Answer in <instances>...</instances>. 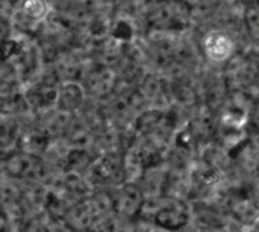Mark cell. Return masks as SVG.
<instances>
[{
  "mask_svg": "<svg viewBox=\"0 0 259 232\" xmlns=\"http://www.w3.org/2000/svg\"><path fill=\"white\" fill-rule=\"evenodd\" d=\"M190 208L185 202L178 199H161L153 210L152 223L165 232H179L190 223Z\"/></svg>",
  "mask_w": 259,
  "mask_h": 232,
  "instance_id": "1",
  "label": "cell"
},
{
  "mask_svg": "<svg viewBox=\"0 0 259 232\" xmlns=\"http://www.w3.org/2000/svg\"><path fill=\"white\" fill-rule=\"evenodd\" d=\"M202 49L205 56L212 64H225L237 52V43L229 32L223 29H211L202 40Z\"/></svg>",
  "mask_w": 259,
  "mask_h": 232,
  "instance_id": "2",
  "label": "cell"
},
{
  "mask_svg": "<svg viewBox=\"0 0 259 232\" xmlns=\"http://www.w3.org/2000/svg\"><path fill=\"white\" fill-rule=\"evenodd\" d=\"M244 29L246 35L253 44H259V8L247 6L244 9Z\"/></svg>",
  "mask_w": 259,
  "mask_h": 232,
  "instance_id": "3",
  "label": "cell"
}]
</instances>
